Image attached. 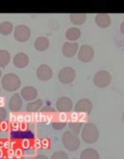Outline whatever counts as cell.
<instances>
[{
	"label": "cell",
	"mask_w": 124,
	"mask_h": 159,
	"mask_svg": "<svg viewBox=\"0 0 124 159\" xmlns=\"http://www.w3.org/2000/svg\"><path fill=\"white\" fill-rule=\"evenodd\" d=\"M80 137L84 142L86 143H96L99 137V131L97 126L93 123H87L83 126Z\"/></svg>",
	"instance_id": "obj_1"
},
{
	"label": "cell",
	"mask_w": 124,
	"mask_h": 159,
	"mask_svg": "<svg viewBox=\"0 0 124 159\" xmlns=\"http://www.w3.org/2000/svg\"><path fill=\"white\" fill-rule=\"evenodd\" d=\"M62 144L68 151H76L80 148V141L77 134H74L70 130L63 133L62 136Z\"/></svg>",
	"instance_id": "obj_2"
},
{
	"label": "cell",
	"mask_w": 124,
	"mask_h": 159,
	"mask_svg": "<svg viewBox=\"0 0 124 159\" xmlns=\"http://www.w3.org/2000/svg\"><path fill=\"white\" fill-rule=\"evenodd\" d=\"M2 84L3 89L7 91H15L21 85L20 78L13 73H8L2 79Z\"/></svg>",
	"instance_id": "obj_3"
},
{
	"label": "cell",
	"mask_w": 124,
	"mask_h": 159,
	"mask_svg": "<svg viewBox=\"0 0 124 159\" xmlns=\"http://www.w3.org/2000/svg\"><path fill=\"white\" fill-rule=\"evenodd\" d=\"M112 81V76L111 74L107 70H102L97 71L94 75L93 83L98 88H106L110 84Z\"/></svg>",
	"instance_id": "obj_4"
},
{
	"label": "cell",
	"mask_w": 124,
	"mask_h": 159,
	"mask_svg": "<svg viewBox=\"0 0 124 159\" xmlns=\"http://www.w3.org/2000/svg\"><path fill=\"white\" fill-rule=\"evenodd\" d=\"M76 71L71 66H66L59 70L58 72V80L61 83L64 84H68L73 82L76 79Z\"/></svg>",
	"instance_id": "obj_5"
},
{
	"label": "cell",
	"mask_w": 124,
	"mask_h": 159,
	"mask_svg": "<svg viewBox=\"0 0 124 159\" xmlns=\"http://www.w3.org/2000/svg\"><path fill=\"white\" fill-rule=\"evenodd\" d=\"M77 56L80 61L85 62V63L90 62L94 57V51L91 46L88 45V44H84V45L79 47Z\"/></svg>",
	"instance_id": "obj_6"
},
{
	"label": "cell",
	"mask_w": 124,
	"mask_h": 159,
	"mask_svg": "<svg viewBox=\"0 0 124 159\" xmlns=\"http://www.w3.org/2000/svg\"><path fill=\"white\" fill-rule=\"evenodd\" d=\"M14 37L19 42L27 41L30 37V28L25 25H17L14 30Z\"/></svg>",
	"instance_id": "obj_7"
},
{
	"label": "cell",
	"mask_w": 124,
	"mask_h": 159,
	"mask_svg": "<svg viewBox=\"0 0 124 159\" xmlns=\"http://www.w3.org/2000/svg\"><path fill=\"white\" fill-rule=\"evenodd\" d=\"M36 76L41 81H48L53 76V70L47 64H42L37 68Z\"/></svg>",
	"instance_id": "obj_8"
},
{
	"label": "cell",
	"mask_w": 124,
	"mask_h": 159,
	"mask_svg": "<svg viewBox=\"0 0 124 159\" xmlns=\"http://www.w3.org/2000/svg\"><path fill=\"white\" fill-rule=\"evenodd\" d=\"M79 49V44L76 42H66L63 43L62 52L66 57H73L77 53Z\"/></svg>",
	"instance_id": "obj_9"
},
{
	"label": "cell",
	"mask_w": 124,
	"mask_h": 159,
	"mask_svg": "<svg viewBox=\"0 0 124 159\" xmlns=\"http://www.w3.org/2000/svg\"><path fill=\"white\" fill-rule=\"evenodd\" d=\"M56 107L60 112H69L72 109V101L67 97H61L56 102Z\"/></svg>",
	"instance_id": "obj_10"
},
{
	"label": "cell",
	"mask_w": 124,
	"mask_h": 159,
	"mask_svg": "<svg viewBox=\"0 0 124 159\" xmlns=\"http://www.w3.org/2000/svg\"><path fill=\"white\" fill-rule=\"evenodd\" d=\"M92 102L88 98H82L79 100L75 106V111L79 113H90L92 111Z\"/></svg>",
	"instance_id": "obj_11"
},
{
	"label": "cell",
	"mask_w": 124,
	"mask_h": 159,
	"mask_svg": "<svg viewBox=\"0 0 124 159\" xmlns=\"http://www.w3.org/2000/svg\"><path fill=\"white\" fill-rule=\"evenodd\" d=\"M21 96L25 101H33L38 96V91L32 86L24 87L21 90Z\"/></svg>",
	"instance_id": "obj_12"
},
{
	"label": "cell",
	"mask_w": 124,
	"mask_h": 159,
	"mask_svg": "<svg viewBox=\"0 0 124 159\" xmlns=\"http://www.w3.org/2000/svg\"><path fill=\"white\" fill-rule=\"evenodd\" d=\"M95 23L100 28L105 29L111 25V18L107 13H99L95 16Z\"/></svg>",
	"instance_id": "obj_13"
},
{
	"label": "cell",
	"mask_w": 124,
	"mask_h": 159,
	"mask_svg": "<svg viewBox=\"0 0 124 159\" xmlns=\"http://www.w3.org/2000/svg\"><path fill=\"white\" fill-rule=\"evenodd\" d=\"M13 63L17 68H24L29 63V57L24 52H19L15 55L13 58Z\"/></svg>",
	"instance_id": "obj_14"
},
{
	"label": "cell",
	"mask_w": 124,
	"mask_h": 159,
	"mask_svg": "<svg viewBox=\"0 0 124 159\" xmlns=\"http://www.w3.org/2000/svg\"><path fill=\"white\" fill-rule=\"evenodd\" d=\"M48 47H49V40L46 37H38L34 41V48L39 52L46 51L48 48Z\"/></svg>",
	"instance_id": "obj_15"
},
{
	"label": "cell",
	"mask_w": 124,
	"mask_h": 159,
	"mask_svg": "<svg viewBox=\"0 0 124 159\" xmlns=\"http://www.w3.org/2000/svg\"><path fill=\"white\" fill-rule=\"evenodd\" d=\"M22 106V100L21 97L17 93H15L12 95L9 101V108L13 111H17L21 109Z\"/></svg>",
	"instance_id": "obj_16"
},
{
	"label": "cell",
	"mask_w": 124,
	"mask_h": 159,
	"mask_svg": "<svg viewBox=\"0 0 124 159\" xmlns=\"http://www.w3.org/2000/svg\"><path fill=\"white\" fill-rule=\"evenodd\" d=\"M80 159H99V152L94 148H85L80 152Z\"/></svg>",
	"instance_id": "obj_17"
},
{
	"label": "cell",
	"mask_w": 124,
	"mask_h": 159,
	"mask_svg": "<svg viewBox=\"0 0 124 159\" xmlns=\"http://www.w3.org/2000/svg\"><path fill=\"white\" fill-rule=\"evenodd\" d=\"M80 37V30L77 27H71L66 31V38L67 40L74 42Z\"/></svg>",
	"instance_id": "obj_18"
},
{
	"label": "cell",
	"mask_w": 124,
	"mask_h": 159,
	"mask_svg": "<svg viewBox=\"0 0 124 159\" xmlns=\"http://www.w3.org/2000/svg\"><path fill=\"white\" fill-rule=\"evenodd\" d=\"M70 20L72 24L76 25H80L84 24L86 20V14L85 13H71L70 14Z\"/></svg>",
	"instance_id": "obj_19"
},
{
	"label": "cell",
	"mask_w": 124,
	"mask_h": 159,
	"mask_svg": "<svg viewBox=\"0 0 124 159\" xmlns=\"http://www.w3.org/2000/svg\"><path fill=\"white\" fill-rule=\"evenodd\" d=\"M43 106V101L42 99H37L31 101L29 102L26 106V110L29 112H36L40 109V107Z\"/></svg>",
	"instance_id": "obj_20"
},
{
	"label": "cell",
	"mask_w": 124,
	"mask_h": 159,
	"mask_svg": "<svg viewBox=\"0 0 124 159\" xmlns=\"http://www.w3.org/2000/svg\"><path fill=\"white\" fill-rule=\"evenodd\" d=\"M13 30V25L11 22L8 21H4L0 24V33L3 35H7L9 34Z\"/></svg>",
	"instance_id": "obj_21"
},
{
	"label": "cell",
	"mask_w": 124,
	"mask_h": 159,
	"mask_svg": "<svg viewBox=\"0 0 124 159\" xmlns=\"http://www.w3.org/2000/svg\"><path fill=\"white\" fill-rule=\"evenodd\" d=\"M10 54L6 50H0V66L4 67L9 63Z\"/></svg>",
	"instance_id": "obj_22"
},
{
	"label": "cell",
	"mask_w": 124,
	"mask_h": 159,
	"mask_svg": "<svg viewBox=\"0 0 124 159\" xmlns=\"http://www.w3.org/2000/svg\"><path fill=\"white\" fill-rule=\"evenodd\" d=\"M81 123L77 122V121H71L69 123V128L71 129V132L74 134H80V129H81Z\"/></svg>",
	"instance_id": "obj_23"
},
{
	"label": "cell",
	"mask_w": 124,
	"mask_h": 159,
	"mask_svg": "<svg viewBox=\"0 0 124 159\" xmlns=\"http://www.w3.org/2000/svg\"><path fill=\"white\" fill-rule=\"evenodd\" d=\"M51 159H69L68 155L63 151H57V152H53Z\"/></svg>",
	"instance_id": "obj_24"
},
{
	"label": "cell",
	"mask_w": 124,
	"mask_h": 159,
	"mask_svg": "<svg viewBox=\"0 0 124 159\" xmlns=\"http://www.w3.org/2000/svg\"><path fill=\"white\" fill-rule=\"evenodd\" d=\"M52 125H53V129H57V130H60V129L65 128V126L67 125V122L65 120H57V121H53L52 122Z\"/></svg>",
	"instance_id": "obj_25"
},
{
	"label": "cell",
	"mask_w": 124,
	"mask_h": 159,
	"mask_svg": "<svg viewBox=\"0 0 124 159\" xmlns=\"http://www.w3.org/2000/svg\"><path fill=\"white\" fill-rule=\"evenodd\" d=\"M7 116V111L3 107H0V120H4Z\"/></svg>",
	"instance_id": "obj_26"
},
{
	"label": "cell",
	"mask_w": 124,
	"mask_h": 159,
	"mask_svg": "<svg viewBox=\"0 0 124 159\" xmlns=\"http://www.w3.org/2000/svg\"><path fill=\"white\" fill-rule=\"evenodd\" d=\"M14 155L16 156L17 158H20V157H22V150L20 149V148H17L16 151H14Z\"/></svg>",
	"instance_id": "obj_27"
},
{
	"label": "cell",
	"mask_w": 124,
	"mask_h": 159,
	"mask_svg": "<svg viewBox=\"0 0 124 159\" xmlns=\"http://www.w3.org/2000/svg\"><path fill=\"white\" fill-rule=\"evenodd\" d=\"M30 146V142L28 139H25V140L22 142V147L24 148H28Z\"/></svg>",
	"instance_id": "obj_28"
},
{
	"label": "cell",
	"mask_w": 124,
	"mask_h": 159,
	"mask_svg": "<svg viewBox=\"0 0 124 159\" xmlns=\"http://www.w3.org/2000/svg\"><path fill=\"white\" fill-rule=\"evenodd\" d=\"M0 128H1V129H2V130H6V129H7V123L4 122V121H2V122L0 124Z\"/></svg>",
	"instance_id": "obj_29"
},
{
	"label": "cell",
	"mask_w": 124,
	"mask_h": 159,
	"mask_svg": "<svg viewBox=\"0 0 124 159\" xmlns=\"http://www.w3.org/2000/svg\"><path fill=\"white\" fill-rule=\"evenodd\" d=\"M7 154H8V157H13L14 156L13 149H11V148H8V149H7Z\"/></svg>",
	"instance_id": "obj_30"
},
{
	"label": "cell",
	"mask_w": 124,
	"mask_h": 159,
	"mask_svg": "<svg viewBox=\"0 0 124 159\" xmlns=\"http://www.w3.org/2000/svg\"><path fill=\"white\" fill-rule=\"evenodd\" d=\"M10 145H11V143H10V142H8V141H7V142L3 143V147H4L5 148H7V149H8V148H10Z\"/></svg>",
	"instance_id": "obj_31"
},
{
	"label": "cell",
	"mask_w": 124,
	"mask_h": 159,
	"mask_svg": "<svg viewBox=\"0 0 124 159\" xmlns=\"http://www.w3.org/2000/svg\"><path fill=\"white\" fill-rule=\"evenodd\" d=\"M34 159H48V157H46L45 155H38L37 157H35Z\"/></svg>",
	"instance_id": "obj_32"
},
{
	"label": "cell",
	"mask_w": 124,
	"mask_h": 159,
	"mask_svg": "<svg viewBox=\"0 0 124 159\" xmlns=\"http://www.w3.org/2000/svg\"><path fill=\"white\" fill-rule=\"evenodd\" d=\"M23 120H24V116H21V115H18V116H17V117H16V121L21 122Z\"/></svg>",
	"instance_id": "obj_33"
},
{
	"label": "cell",
	"mask_w": 124,
	"mask_h": 159,
	"mask_svg": "<svg viewBox=\"0 0 124 159\" xmlns=\"http://www.w3.org/2000/svg\"><path fill=\"white\" fill-rule=\"evenodd\" d=\"M12 128H13L14 130H16V129H18V124H17V122H12Z\"/></svg>",
	"instance_id": "obj_34"
},
{
	"label": "cell",
	"mask_w": 124,
	"mask_h": 159,
	"mask_svg": "<svg viewBox=\"0 0 124 159\" xmlns=\"http://www.w3.org/2000/svg\"><path fill=\"white\" fill-rule=\"evenodd\" d=\"M24 120H25V121H30V116H25V117H24Z\"/></svg>",
	"instance_id": "obj_35"
},
{
	"label": "cell",
	"mask_w": 124,
	"mask_h": 159,
	"mask_svg": "<svg viewBox=\"0 0 124 159\" xmlns=\"http://www.w3.org/2000/svg\"><path fill=\"white\" fill-rule=\"evenodd\" d=\"M123 26H124V23L122 22V24H121V32H122V34H123L124 33V30H123Z\"/></svg>",
	"instance_id": "obj_36"
},
{
	"label": "cell",
	"mask_w": 124,
	"mask_h": 159,
	"mask_svg": "<svg viewBox=\"0 0 124 159\" xmlns=\"http://www.w3.org/2000/svg\"><path fill=\"white\" fill-rule=\"evenodd\" d=\"M71 117H72V118H77V114L76 113H74V114H72V116H71Z\"/></svg>",
	"instance_id": "obj_37"
},
{
	"label": "cell",
	"mask_w": 124,
	"mask_h": 159,
	"mask_svg": "<svg viewBox=\"0 0 124 159\" xmlns=\"http://www.w3.org/2000/svg\"><path fill=\"white\" fill-rule=\"evenodd\" d=\"M2 155H3V153H2V150L0 149V158L2 157Z\"/></svg>",
	"instance_id": "obj_38"
},
{
	"label": "cell",
	"mask_w": 124,
	"mask_h": 159,
	"mask_svg": "<svg viewBox=\"0 0 124 159\" xmlns=\"http://www.w3.org/2000/svg\"><path fill=\"white\" fill-rule=\"evenodd\" d=\"M2 147H3V143L0 141V149H1V148H2Z\"/></svg>",
	"instance_id": "obj_39"
},
{
	"label": "cell",
	"mask_w": 124,
	"mask_h": 159,
	"mask_svg": "<svg viewBox=\"0 0 124 159\" xmlns=\"http://www.w3.org/2000/svg\"><path fill=\"white\" fill-rule=\"evenodd\" d=\"M0 102H3V98L0 97Z\"/></svg>",
	"instance_id": "obj_40"
},
{
	"label": "cell",
	"mask_w": 124,
	"mask_h": 159,
	"mask_svg": "<svg viewBox=\"0 0 124 159\" xmlns=\"http://www.w3.org/2000/svg\"><path fill=\"white\" fill-rule=\"evenodd\" d=\"M1 75H2V72H1V70H0V76H1Z\"/></svg>",
	"instance_id": "obj_41"
},
{
	"label": "cell",
	"mask_w": 124,
	"mask_h": 159,
	"mask_svg": "<svg viewBox=\"0 0 124 159\" xmlns=\"http://www.w3.org/2000/svg\"><path fill=\"white\" fill-rule=\"evenodd\" d=\"M72 159H76V158H72Z\"/></svg>",
	"instance_id": "obj_42"
}]
</instances>
